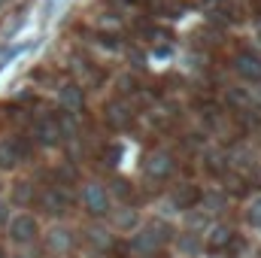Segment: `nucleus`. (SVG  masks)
Instances as JSON below:
<instances>
[{
    "instance_id": "f257e3e1",
    "label": "nucleus",
    "mask_w": 261,
    "mask_h": 258,
    "mask_svg": "<svg viewBox=\"0 0 261 258\" xmlns=\"http://www.w3.org/2000/svg\"><path fill=\"white\" fill-rule=\"evenodd\" d=\"M9 237L18 240V243L37 237V222H34V216H15V219L9 222Z\"/></svg>"
},
{
    "instance_id": "f03ea898",
    "label": "nucleus",
    "mask_w": 261,
    "mask_h": 258,
    "mask_svg": "<svg viewBox=\"0 0 261 258\" xmlns=\"http://www.w3.org/2000/svg\"><path fill=\"white\" fill-rule=\"evenodd\" d=\"M24 155H28V146H24L18 137H9V140L0 143V161H3V164H15V161H21Z\"/></svg>"
},
{
    "instance_id": "7ed1b4c3",
    "label": "nucleus",
    "mask_w": 261,
    "mask_h": 258,
    "mask_svg": "<svg viewBox=\"0 0 261 258\" xmlns=\"http://www.w3.org/2000/svg\"><path fill=\"white\" fill-rule=\"evenodd\" d=\"M237 70H240L246 79H261V61L255 55H240V58H237Z\"/></svg>"
},
{
    "instance_id": "20e7f679",
    "label": "nucleus",
    "mask_w": 261,
    "mask_h": 258,
    "mask_svg": "<svg viewBox=\"0 0 261 258\" xmlns=\"http://www.w3.org/2000/svg\"><path fill=\"white\" fill-rule=\"evenodd\" d=\"M0 258H3V252H0Z\"/></svg>"
}]
</instances>
